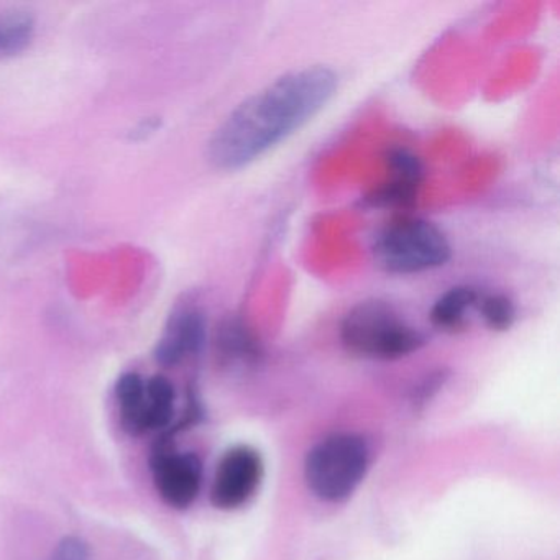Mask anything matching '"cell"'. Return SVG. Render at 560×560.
I'll return each mask as SVG.
<instances>
[{
	"label": "cell",
	"mask_w": 560,
	"mask_h": 560,
	"mask_svg": "<svg viewBox=\"0 0 560 560\" xmlns=\"http://www.w3.org/2000/svg\"><path fill=\"white\" fill-rule=\"evenodd\" d=\"M478 293L471 287H454L438 298L432 306V326L444 332H457L467 323L468 313L477 306Z\"/></svg>",
	"instance_id": "obj_9"
},
{
	"label": "cell",
	"mask_w": 560,
	"mask_h": 560,
	"mask_svg": "<svg viewBox=\"0 0 560 560\" xmlns=\"http://www.w3.org/2000/svg\"><path fill=\"white\" fill-rule=\"evenodd\" d=\"M369 468V447L355 434H334L307 452L304 478L324 501H342L357 490Z\"/></svg>",
	"instance_id": "obj_4"
},
{
	"label": "cell",
	"mask_w": 560,
	"mask_h": 560,
	"mask_svg": "<svg viewBox=\"0 0 560 560\" xmlns=\"http://www.w3.org/2000/svg\"><path fill=\"white\" fill-rule=\"evenodd\" d=\"M389 178L366 198L373 208L411 209L418 201L424 168L421 160L411 150L393 147L386 152Z\"/></svg>",
	"instance_id": "obj_6"
},
{
	"label": "cell",
	"mask_w": 560,
	"mask_h": 560,
	"mask_svg": "<svg viewBox=\"0 0 560 560\" xmlns=\"http://www.w3.org/2000/svg\"><path fill=\"white\" fill-rule=\"evenodd\" d=\"M264 478L261 455L250 445H235L222 455L212 483V504L219 510H237L247 503Z\"/></svg>",
	"instance_id": "obj_5"
},
{
	"label": "cell",
	"mask_w": 560,
	"mask_h": 560,
	"mask_svg": "<svg viewBox=\"0 0 560 560\" xmlns=\"http://www.w3.org/2000/svg\"><path fill=\"white\" fill-rule=\"evenodd\" d=\"M117 399H119L122 424L130 434L145 432V382L136 373H127L117 383Z\"/></svg>",
	"instance_id": "obj_10"
},
{
	"label": "cell",
	"mask_w": 560,
	"mask_h": 560,
	"mask_svg": "<svg viewBox=\"0 0 560 560\" xmlns=\"http://www.w3.org/2000/svg\"><path fill=\"white\" fill-rule=\"evenodd\" d=\"M339 78L326 65L291 70L238 104L209 142V160L225 172L245 168L310 124L336 96Z\"/></svg>",
	"instance_id": "obj_1"
},
{
	"label": "cell",
	"mask_w": 560,
	"mask_h": 560,
	"mask_svg": "<svg viewBox=\"0 0 560 560\" xmlns=\"http://www.w3.org/2000/svg\"><path fill=\"white\" fill-rule=\"evenodd\" d=\"M175 412V388L163 376H153L145 383V432L163 429Z\"/></svg>",
	"instance_id": "obj_12"
},
{
	"label": "cell",
	"mask_w": 560,
	"mask_h": 560,
	"mask_svg": "<svg viewBox=\"0 0 560 560\" xmlns=\"http://www.w3.org/2000/svg\"><path fill=\"white\" fill-rule=\"evenodd\" d=\"M475 310L478 311L485 324L497 332L510 329L516 319L513 300L503 293L480 294Z\"/></svg>",
	"instance_id": "obj_14"
},
{
	"label": "cell",
	"mask_w": 560,
	"mask_h": 560,
	"mask_svg": "<svg viewBox=\"0 0 560 560\" xmlns=\"http://www.w3.org/2000/svg\"><path fill=\"white\" fill-rule=\"evenodd\" d=\"M51 560H90V549L80 537H65Z\"/></svg>",
	"instance_id": "obj_15"
},
{
	"label": "cell",
	"mask_w": 560,
	"mask_h": 560,
	"mask_svg": "<svg viewBox=\"0 0 560 560\" xmlns=\"http://www.w3.org/2000/svg\"><path fill=\"white\" fill-rule=\"evenodd\" d=\"M206 343V319L198 311H183L170 324L156 349V360L163 365H176L186 357L201 352Z\"/></svg>",
	"instance_id": "obj_8"
},
{
	"label": "cell",
	"mask_w": 560,
	"mask_h": 560,
	"mask_svg": "<svg viewBox=\"0 0 560 560\" xmlns=\"http://www.w3.org/2000/svg\"><path fill=\"white\" fill-rule=\"evenodd\" d=\"M156 490L170 506L188 508L201 490L202 465L195 454L159 452L152 460Z\"/></svg>",
	"instance_id": "obj_7"
},
{
	"label": "cell",
	"mask_w": 560,
	"mask_h": 560,
	"mask_svg": "<svg viewBox=\"0 0 560 560\" xmlns=\"http://www.w3.org/2000/svg\"><path fill=\"white\" fill-rule=\"evenodd\" d=\"M218 347L222 355L234 362H254L260 347L247 324L237 317L224 320L218 330Z\"/></svg>",
	"instance_id": "obj_11"
},
{
	"label": "cell",
	"mask_w": 560,
	"mask_h": 560,
	"mask_svg": "<svg viewBox=\"0 0 560 560\" xmlns=\"http://www.w3.org/2000/svg\"><path fill=\"white\" fill-rule=\"evenodd\" d=\"M35 21L28 12L0 14V55L21 54L34 38Z\"/></svg>",
	"instance_id": "obj_13"
},
{
	"label": "cell",
	"mask_w": 560,
	"mask_h": 560,
	"mask_svg": "<svg viewBox=\"0 0 560 560\" xmlns=\"http://www.w3.org/2000/svg\"><path fill=\"white\" fill-rule=\"evenodd\" d=\"M373 261L389 275H418L444 267L452 257L447 235L421 218L399 215L380 229L372 244Z\"/></svg>",
	"instance_id": "obj_3"
},
{
	"label": "cell",
	"mask_w": 560,
	"mask_h": 560,
	"mask_svg": "<svg viewBox=\"0 0 560 560\" xmlns=\"http://www.w3.org/2000/svg\"><path fill=\"white\" fill-rule=\"evenodd\" d=\"M340 340L350 353L375 360L402 359L425 343L424 336L382 300L355 304L340 324Z\"/></svg>",
	"instance_id": "obj_2"
}]
</instances>
